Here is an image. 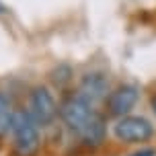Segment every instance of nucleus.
I'll use <instances>...</instances> for the list:
<instances>
[{"mask_svg": "<svg viewBox=\"0 0 156 156\" xmlns=\"http://www.w3.org/2000/svg\"><path fill=\"white\" fill-rule=\"evenodd\" d=\"M58 101H55L54 93L43 84L33 86V90L29 93V107L27 113L31 115V119L39 127H49L54 125L58 119Z\"/></svg>", "mask_w": 156, "mask_h": 156, "instance_id": "obj_3", "label": "nucleus"}, {"mask_svg": "<svg viewBox=\"0 0 156 156\" xmlns=\"http://www.w3.org/2000/svg\"><path fill=\"white\" fill-rule=\"evenodd\" d=\"M76 94L82 97L88 105L97 107L99 103H105L107 94H109V80L101 72H88L80 78Z\"/></svg>", "mask_w": 156, "mask_h": 156, "instance_id": "obj_6", "label": "nucleus"}, {"mask_svg": "<svg viewBox=\"0 0 156 156\" xmlns=\"http://www.w3.org/2000/svg\"><path fill=\"white\" fill-rule=\"evenodd\" d=\"M6 12H8V6L2 2V0H0V15H6Z\"/></svg>", "mask_w": 156, "mask_h": 156, "instance_id": "obj_11", "label": "nucleus"}, {"mask_svg": "<svg viewBox=\"0 0 156 156\" xmlns=\"http://www.w3.org/2000/svg\"><path fill=\"white\" fill-rule=\"evenodd\" d=\"M113 133H115L117 140L123 142V144H142V142L152 140L154 125L142 115H125L115 121Z\"/></svg>", "mask_w": 156, "mask_h": 156, "instance_id": "obj_4", "label": "nucleus"}, {"mask_svg": "<svg viewBox=\"0 0 156 156\" xmlns=\"http://www.w3.org/2000/svg\"><path fill=\"white\" fill-rule=\"evenodd\" d=\"M94 107L78 97L76 93L66 94L58 107V117L62 119V123L66 125V129H70L74 136H80V132L84 129V125L90 121V117L94 115Z\"/></svg>", "mask_w": 156, "mask_h": 156, "instance_id": "obj_2", "label": "nucleus"}, {"mask_svg": "<svg viewBox=\"0 0 156 156\" xmlns=\"http://www.w3.org/2000/svg\"><path fill=\"white\" fill-rule=\"evenodd\" d=\"M105 136H107V119H105V115H103L101 111H94L90 121L80 132L78 140L82 142V144H86V146L97 148V146H101L103 142H105Z\"/></svg>", "mask_w": 156, "mask_h": 156, "instance_id": "obj_7", "label": "nucleus"}, {"mask_svg": "<svg viewBox=\"0 0 156 156\" xmlns=\"http://www.w3.org/2000/svg\"><path fill=\"white\" fill-rule=\"evenodd\" d=\"M10 138H12V148L19 156H35L39 152L41 146L39 125L31 119L27 109H16Z\"/></svg>", "mask_w": 156, "mask_h": 156, "instance_id": "obj_1", "label": "nucleus"}, {"mask_svg": "<svg viewBox=\"0 0 156 156\" xmlns=\"http://www.w3.org/2000/svg\"><path fill=\"white\" fill-rule=\"evenodd\" d=\"M140 99V88L136 84H119L113 90H109L105 99V115L109 117H125L129 115V111L136 107V103Z\"/></svg>", "mask_w": 156, "mask_h": 156, "instance_id": "obj_5", "label": "nucleus"}, {"mask_svg": "<svg viewBox=\"0 0 156 156\" xmlns=\"http://www.w3.org/2000/svg\"><path fill=\"white\" fill-rule=\"evenodd\" d=\"M132 156H156V150L154 148H140L138 152H133Z\"/></svg>", "mask_w": 156, "mask_h": 156, "instance_id": "obj_10", "label": "nucleus"}, {"mask_svg": "<svg viewBox=\"0 0 156 156\" xmlns=\"http://www.w3.org/2000/svg\"><path fill=\"white\" fill-rule=\"evenodd\" d=\"M49 80L54 82V86L58 90H64L72 82V68L66 66V64H60L58 68H54V70L49 72Z\"/></svg>", "mask_w": 156, "mask_h": 156, "instance_id": "obj_9", "label": "nucleus"}, {"mask_svg": "<svg viewBox=\"0 0 156 156\" xmlns=\"http://www.w3.org/2000/svg\"><path fill=\"white\" fill-rule=\"evenodd\" d=\"M150 105H152V111L156 113V93L152 94V99H150Z\"/></svg>", "mask_w": 156, "mask_h": 156, "instance_id": "obj_12", "label": "nucleus"}, {"mask_svg": "<svg viewBox=\"0 0 156 156\" xmlns=\"http://www.w3.org/2000/svg\"><path fill=\"white\" fill-rule=\"evenodd\" d=\"M15 113H16V107L12 103V99L6 93L0 90V138L10 133L12 121H15Z\"/></svg>", "mask_w": 156, "mask_h": 156, "instance_id": "obj_8", "label": "nucleus"}]
</instances>
